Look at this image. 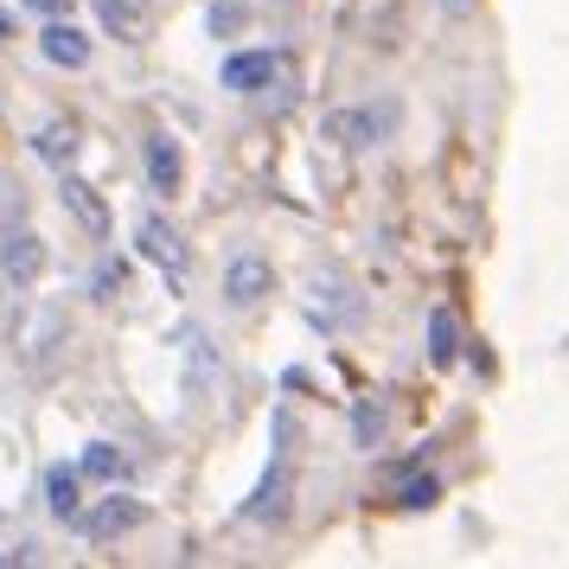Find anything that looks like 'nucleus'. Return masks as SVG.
Returning <instances> with one entry per match:
<instances>
[{
  "label": "nucleus",
  "mask_w": 569,
  "mask_h": 569,
  "mask_svg": "<svg viewBox=\"0 0 569 569\" xmlns=\"http://www.w3.org/2000/svg\"><path fill=\"white\" fill-rule=\"evenodd\" d=\"M288 499H295V473H288V410H276V422H269V467H262L257 487L243 492L237 518L257 525V531H282L288 525Z\"/></svg>",
  "instance_id": "nucleus-1"
},
{
  "label": "nucleus",
  "mask_w": 569,
  "mask_h": 569,
  "mask_svg": "<svg viewBox=\"0 0 569 569\" xmlns=\"http://www.w3.org/2000/svg\"><path fill=\"white\" fill-rule=\"evenodd\" d=\"M397 129H403V103L397 97H365V103H339L320 134L339 154H378V148L397 141Z\"/></svg>",
  "instance_id": "nucleus-2"
},
{
  "label": "nucleus",
  "mask_w": 569,
  "mask_h": 569,
  "mask_svg": "<svg viewBox=\"0 0 569 569\" xmlns=\"http://www.w3.org/2000/svg\"><path fill=\"white\" fill-rule=\"evenodd\" d=\"M301 313H308L313 333L339 339V333H359L371 308H365L359 282H352L346 269H313V276H308V295H301Z\"/></svg>",
  "instance_id": "nucleus-3"
},
{
  "label": "nucleus",
  "mask_w": 569,
  "mask_h": 569,
  "mask_svg": "<svg viewBox=\"0 0 569 569\" xmlns=\"http://www.w3.org/2000/svg\"><path fill=\"white\" fill-rule=\"evenodd\" d=\"M218 83H224L231 97H269V90L288 83V52L282 46H243V52H224Z\"/></svg>",
  "instance_id": "nucleus-4"
},
{
  "label": "nucleus",
  "mask_w": 569,
  "mask_h": 569,
  "mask_svg": "<svg viewBox=\"0 0 569 569\" xmlns=\"http://www.w3.org/2000/svg\"><path fill=\"white\" fill-rule=\"evenodd\" d=\"M141 525H148V506H141L129 487H109L103 499H90V506H83V518L71 525V531H78L83 543H97V550H103V543H122L129 531H141Z\"/></svg>",
  "instance_id": "nucleus-5"
},
{
  "label": "nucleus",
  "mask_w": 569,
  "mask_h": 569,
  "mask_svg": "<svg viewBox=\"0 0 569 569\" xmlns=\"http://www.w3.org/2000/svg\"><path fill=\"white\" fill-rule=\"evenodd\" d=\"M134 257L154 262L160 276L173 288H186V269H192V250H186L180 224L167 218V211H141V224H134Z\"/></svg>",
  "instance_id": "nucleus-6"
},
{
  "label": "nucleus",
  "mask_w": 569,
  "mask_h": 569,
  "mask_svg": "<svg viewBox=\"0 0 569 569\" xmlns=\"http://www.w3.org/2000/svg\"><path fill=\"white\" fill-rule=\"evenodd\" d=\"M180 378H186V397H211L218 378H224V346L211 327H180Z\"/></svg>",
  "instance_id": "nucleus-7"
},
{
  "label": "nucleus",
  "mask_w": 569,
  "mask_h": 569,
  "mask_svg": "<svg viewBox=\"0 0 569 569\" xmlns=\"http://www.w3.org/2000/svg\"><path fill=\"white\" fill-rule=\"evenodd\" d=\"M218 295H224V308H262V301L276 295V262L262 257V250H237V257L224 262Z\"/></svg>",
  "instance_id": "nucleus-8"
},
{
  "label": "nucleus",
  "mask_w": 569,
  "mask_h": 569,
  "mask_svg": "<svg viewBox=\"0 0 569 569\" xmlns=\"http://www.w3.org/2000/svg\"><path fill=\"white\" fill-rule=\"evenodd\" d=\"M46 269H52V250H46L39 231H27V224H7V231H0V276L13 288H39Z\"/></svg>",
  "instance_id": "nucleus-9"
},
{
  "label": "nucleus",
  "mask_w": 569,
  "mask_h": 569,
  "mask_svg": "<svg viewBox=\"0 0 569 569\" xmlns=\"http://www.w3.org/2000/svg\"><path fill=\"white\" fill-rule=\"evenodd\" d=\"M39 58L58 64V71H90V58H97V39L64 13V20H39Z\"/></svg>",
  "instance_id": "nucleus-10"
},
{
  "label": "nucleus",
  "mask_w": 569,
  "mask_h": 569,
  "mask_svg": "<svg viewBox=\"0 0 569 569\" xmlns=\"http://www.w3.org/2000/svg\"><path fill=\"white\" fill-rule=\"evenodd\" d=\"M141 186L154 192V199H173L186 186V154H180V141L167 129H154L148 141H141Z\"/></svg>",
  "instance_id": "nucleus-11"
},
{
  "label": "nucleus",
  "mask_w": 569,
  "mask_h": 569,
  "mask_svg": "<svg viewBox=\"0 0 569 569\" xmlns=\"http://www.w3.org/2000/svg\"><path fill=\"white\" fill-rule=\"evenodd\" d=\"M78 148H83V134H78L71 116H46V122H32V134H27V154L39 160V167H52V173H71Z\"/></svg>",
  "instance_id": "nucleus-12"
},
{
  "label": "nucleus",
  "mask_w": 569,
  "mask_h": 569,
  "mask_svg": "<svg viewBox=\"0 0 569 569\" xmlns=\"http://www.w3.org/2000/svg\"><path fill=\"white\" fill-rule=\"evenodd\" d=\"M39 499H46V512L71 531L83 518V467L78 461H52L46 473H39Z\"/></svg>",
  "instance_id": "nucleus-13"
},
{
  "label": "nucleus",
  "mask_w": 569,
  "mask_h": 569,
  "mask_svg": "<svg viewBox=\"0 0 569 569\" xmlns=\"http://www.w3.org/2000/svg\"><path fill=\"white\" fill-rule=\"evenodd\" d=\"M90 13H97V27H103L116 46H141V39L154 32V7H148V0H90Z\"/></svg>",
  "instance_id": "nucleus-14"
},
{
  "label": "nucleus",
  "mask_w": 569,
  "mask_h": 569,
  "mask_svg": "<svg viewBox=\"0 0 569 569\" xmlns=\"http://www.w3.org/2000/svg\"><path fill=\"white\" fill-rule=\"evenodd\" d=\"M78 467H83V480H90V487H129V473H134V455L122 448V441L97 436V441H83Z\"/></svg>",
  "instance_id": "nucleus-15"
},
{
  "label": "nucleus",
  "mask_w": 569,
  "mask_h": 569,
  "mask_svg": "<svg viewBox=\"0 0 569 569\" xmlns=\"http://www.w3.org/2000/svg\"><path fill=\"white\" fill-rule=\"evenodd\" d=\"M58 199H64V211L78 218L83 231H90V243H109V206H103V192H90V186L78 180V173H58Z\"/></svg>",
  "instance_id": "nucleus-16"
},
{
  "label": "nucleus",
  "mask_w": 569,
  "mask_h": 569,
  "mask_svg": "<svg viewBox=\"0 0 569 569\" xmlns=\"http://www.w3.org/2000/svg\"><path fill=\"white\" fill-rule=\"evenodd\" d=\"M422 333H429V365H436V371H455V365L467 359V333H461V320H455V308H441L436 301Z\"/></svg>",
  "instance_id": "nucleus-17"
},
{
  "label": "nucleus",
  "mask_w": 569,
  "mask_h": 569,
  "mask_svg": "<svg viewBox=\"0 0 569 569\" xmlns=\"http://www.w3.org/2000/svg\"><path fill=\"white\" fill-rule=\"evenodd\" d=\"M346 429H352V448H385L390 436V403L385 397H352V410H346Z\"/></svg>",
  "instance_id": "nucleus-18"
},
{
  "label": "nucleus",
  "mask_w": 569,
  "mask_h": 569,
  "mask_svg": "<svg viewBox=\"0 0 569 569\" xmlns=\"http://www.w3.org/2000/svg\"><path fill=\"white\" fill-rule=\"evenodd\" d=\"M122 282H129V269H122L116 257H97V269L83 276V288H78V295L90 301V308H109V301L122 295Z\"/></svg>",
  "instance_id": "nucleus-19"
},
{
  "label": "nucleus",
  "mask_w": 569,
  "mask_h": 569,
  "mask_svg": "<svg viewBox=\"0 0 569 569\" xmlns=\"http://www.w3.org/2000/svg\"><path fill=\"white\" fill-rule=\"evenodd\" d=\"M436 499H441V473H422V467L397 473V506H403V512H429Z\"/></svg>",
  "instance_id": "nucleus-20"
},
{
  "label": "nucleus",
  "mask_w": 569,
  "mask_h": 569,
  "mask_svg": "<svg viewBox=\"0 0 569 569\" xmlns=\"http://www.w3.org/2000/svg\"><path fill=\"white\" fill-rule=\"evenodd\" d=\"M243 27H250V0H206L211 39H243Z\"/></svg>",
  "instance_id": "nucleus-21"
},
{
  "label": "nucleus",
  "mask_w": 569,
  "mask_h": 569,
  "mask_svg": "<svg viewBox=\"0 0 569 569\" xmlns=\"http://www.w3.org/2000/svg\"><path fill=\"white\" fill-rule=\"evenodd\" d=\"M64 339H71V320H64V308H46V313H39V333H32V365L52 359Z\"/></svg>",
  "instance_id": "nucleus-22"
},
{
  "label": "nucleus",
  "mask_w": 569,
  "mask_h": 569,
  "mask_svg": "<svg viewBox=\"0 0 569 569\" xmlns=\"http://www.w3.org/2000/svg\"><path fill=\"white\" fill-rule=\"evenodd\" d=\"M32 563H46V543H39V538L0 543V569H32Z\"/></svg>",
  "instance_id": "nucleus-23"
},
{
  "label": "nucleus",
  "mask_w": 569,
  "mask_h": 569,
  "mask_svg": "<svg viewBox=\"0 0 569 569\" xmlns=\"http://www.w3.org/2000/svg\"><path fill=\"white\" fill-rule=\"evenodd\" d=\"M20 7H27L32 20H64L71 13V0H20Z\"/></svg>",
  "instance_id": "nucleus-24"
},
{
  "label": "nucleus",
  "mask_w": 569,
  "mask_h": 569,
  "mask_svg": "<svg viewBox=\"0 0 569 569\" xmlns=\"http://www.w3.org/2000/svg\"><path fill=\"white\" fill-rule=\"evenodd\" d=\"M7 39H13V13H7V7H0V46H7Z\"/></svg>",
  "instance_id": "nucleus-25"
}]
</instances>
